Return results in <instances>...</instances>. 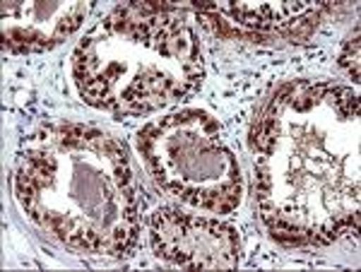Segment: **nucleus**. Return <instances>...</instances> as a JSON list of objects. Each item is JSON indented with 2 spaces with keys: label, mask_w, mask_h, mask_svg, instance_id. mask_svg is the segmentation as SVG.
<instances>
[{
  "label": "nucleus",
  "mask_w": 361,
  "mask_h": 272,
  "mask_svg": "<svg viewBox=\"0 0 361 272\" xmlns=\"http://www.w3.org/2000/svg\"><path fill=\"white\" fill-rule=\"evenodd\" d=\"M340 66L352 75L354 82H359V29H354V37L349 39L345 51H342Z\"/></svg>",
  "instance_id": "nucleus-1"
}]
</instances>
